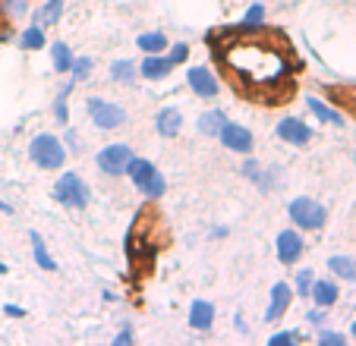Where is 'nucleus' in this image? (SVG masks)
I'll use <instances>...</instances> for the list:
<instances>
[{"label": "nucleus", "mask_w": 356, "mask_h": 346, "mask_svg": "<svg viewBox=\"0 0 356 346\" xmlns=\"http://www.w3.org/2000/svg\"><path fill=\"white\" fill-rule=\"evenodd\" d=\"M328 267H331V274H334V277L356 280V258H350V255H331Z\"/></svg>", "instance_id": "21"}, {"label": "nucleus", "mask_w": 356, "mask_h": 346, "mask_svg": "<svg viewBox=\"0 0 356 346\" xmlns=\"http://www.w3.org/2000/svg\"><path fill=\"white\" fill-rule=\"evenodd\" d=\"M155 129H158V135H164V139H174V135H180V129H183L180 107H161V110L155 113Z\"/></svg>", "instance_id": "14"}, {"label": "nucleus", "mask_w": 356, "mask_h": 346, "mask_svg": "<svg viewBox=\"0 0 356 346\" xmlns=\"http://www.w3.org/2000/svg\"><path fill=\"white\" fill-rule=\"evenodd\" d=\"M70 73H73V82H86L88 76H92V60H88V57H73Z\"/></svg>", "instance_id": "29"}, {"label": "nucleus", "mask_w": 356, "mask_h": 346, "mask_svg": "<svg viewBox=\"0 0 356 346\" xmlns=\"http://www.w3.org/2000/svg\"><path fill=\"white\" fill-rule=\"evenodd\" d=\"M290 302H293V286L284 283V280H277V283L271 286L268 308H265V321H281L284 315H287Z\"/></svg>", "instance_id": "12"}, {"label": "nucleus", "mask_w": 356, "mask_h": 346, "mask_svg": "<svg viewBox=\"0 0 356 346\" xmlns=\"http://www.w3.org/2000/svg\"><path fill=\"white\" fill-rule=\"evenodd\" d=\"M287 214H290V220L296 224V230H322L325 220H328L325 205H318V201L309 199V195H296V199L290 201Z\"/></svg>", "instance_id": "4"}, {"label": "nucleus", "mask_w": 356, "mask_h": 346, "mask_svg": "<svg viewBox=\"0 0 356 346\" xmlns=\"http://www.w3.org/2000/svg\"><path fill=\"white\" fill-rule=\"evenodd\" d=\"M54 201H60L63 208H73V211H82L88 205V186L79 173L67 170L60 180L54 183Z\"/></svg>", "instance_id": "5"}, {"label": "nucleus", "mask_w": 356, "mask_h": 346, "mask_svg": "<svg viewBox=\"0 0 356 346\" xmlns=\"http://www.w3.org/2000/svg\"><path fill=\"white\" fill-rule=\"evenodd\" d=\"M218 57L227 67V76H234L240 88H249V92H275L293 73V63L287 60L284 47L256 35L230 38L227 44H221Z\"/></svg>", "instance_id": "1"}, {"label": "nucleus", "mask_w": 356, "mask_h": 346, "mask_svg": "<svg viewBox=\"0 0 356 346\" xmlns=\"http://www.w3.org/2000/svg\"><path fill=\"white\" fill-rule=\"evenodd\" d=\"M114 343H117V346H123V343H133V331H129V327H127V331H120V333H117V337H114Z\"/></svg>", "instance_id": "35"}, {"label": "nucleus", "mask_w": 356, "mask_h": 346, "mask_svg": "<svg viewBox=\"0 0 356 346\" xmlns=\"http://www.w3.org/2000/svg\"><path fill=\"white\" fill-rule=\"evenodd\" d=\"M29 158L41 170H60L63 160H67V145L54 133H38L29 142Z\"/></svg>", "instance_id": "2"}, {"label": "nucleus", "mask_w": 356, "mask_h": 346, "mask_svg": "<svg viewBox=\"0 0 356 346\" xmlns=\"http://www.w3.org/2000/svg\"><path fill=\"white\" fill-rule=\"evenodd\" d=\"M350 333H353V340H356V321H353V324H350Z\"/></svg>", "instance_id": "39"}, {"label": "nucleus", "mask_w": 356, "mask_h": 346, "mask_svg": "<svg viewBox=\"0 0 356 346\" xmlns=\"http://www.w3.org/2000/svg\"><path fill=\"white\" fill-rule=\"evenodd\" d=\"M7 271H10V267H7V265H3V261H0V274H7Z\"/></svg>", "instance_id": "38"}, {"label": "nucleus", "mask_w": 356, "mask_h": 346, "mask_svg": "<svg viewBox=\"0 0 356 346\" xmlns=\"http://www.w3.org/2000/svg\"><path fill=\"white\" fill-rule=\"evenodd\" d=\"M168 57H170V63H174V67L186 63V60H189V44H183V41H180V44H170V53H168Z\"/></svg>", "instance_id": "31"}, {"label": "nucleus", "mask_w": 356, "mask_h": 346, "mask_svg": "<svg viewBox=\"0 0 356 346\" xmlns=\"http://www.w3.org/2000/svg\"><path fill=\"white\" fill-rule=\"evenodd\" d=\"M127 173H129V180L136 183V189H139L145 199H158V195H164V189H168V183H164L161 170H158L152 160L145 158H129L127 164Z\"/></svg>", "instance_id": "3"}, {"label": "nucleus", "mask_w": 356, "mask_h": 346, "mask_svg": "<svg viewBox=\"0 0 356 346\" xmlns=\"http://www.w3.org/2000/svg\"><path fill=\"white\" fill-rule=\"evenodd\" d=\"M218 139L224 142V148H230V151L236 154H249L252 151V133H249L246 126H240V123H224L221 133H218Z\"/></svg>", "instance_id": "10"}, {"label": "nucleus", "mask_w": 356, "mask_h": 346, "mask_svg": "<svg viewBox=\"0 0 356 346\" xmlns=\"http://www.w3.org/2000/svg\"><path fill=\"white\" fill-rule=\"evenodd\" d=\"M312 283H316V271L312 267H300L296 271V290H293V296H309V290H312Z\"/></svg>", "instance_id": "27"}, {"label": "nucleus", "mask_w": 356, "mask_h": 346, "mask_svg": "<svg viewBox=\"0 0 356 346\" xmlns=\"http://www.w3.org/2000/svg\"><path fill=\"white\" fill-rule=\"evenodd\" d=\"M60 16H63V0H44V3H41V7L35 10L32 19L38 22L41 28H47V26H54V22L60 19Z\"/></svg>", "instance_id": "18"}, {"label": "nucleus", "mask_w": 356, "mask_h": 346, "mask_svg": "<svg viewBox=\"0 0 356 346\" xmlns=\"http://www.w3.org/2000/svg\"><path fill=\"white\" fill-rule=\"evenodd\" d=\"M275 133H277V139H281V142L296 145V148H302V145H309V142H312V129L306 126L300 117H284V120H277Z\"/></svg>", "instance_id": "9"}, {"label": "nucleus", "mask_w": 356, "mask_h": 346, "mask_svg": "<svg viewBox=\"0 0 356 346\" xmlns=\"http://www.w3.org/2000/svg\"><path fill=\"white\" fill-rule=\"evenodd\" d=\"M296 340H300V333H293V331H281V333H271L268 343H271V346H290V343H296Z\"/></svg>", "instance_id": "33"}, {"label": "nucleus", "mask_w": 356, "mask_h": 346, "mask_svg": "<svg viewBox=\"0 0 356 346\" xmlns=\"http://www.w3.org/2000/svg\"><path fill=\"white\" fill-rule=\"evenodd\" d=\"M129 158H133V148L127 145V142H114V145H104L98 151V170L108 173V176H120V173H127V164Z\"/></svg>", "instance_id": "7"}, {"label": "nucleus", "mask_w": 356, "mask_h": 346, "mask_svg": "<svg viewBox=\"0 0 356 346\" xmlns=\"http://www.w3.org/2000/svg\"><path fill=\"white\" fill-rule=\"evenodd\" d=\"M275 246H277L275 252H277V261H281V265H296V261L302 258V252H306V242H302L300 230H281Z\"/></svg>", "instance_id": "8"}, {"label": "nucleus", "mask_w": 356, "mask_h": 346, "mask_svg": "<svg viewBox=\"0 0 356 346\" xmlns=\"http://www.w3.org/2000/svg\"><path fill=\"white\" fill-rule=\"evenodd\" d=\"M0 211H3V214H13V208H10V205H7V201L0 199Z\"/></svg>", "instance_id": "37"}, {"label": "nucleus", "mask_w": 356, "mask_h": 346, "mask_svg": "<svg viewBox=\"0 0 356 346\" xmlns=\"http://www.w3.org/2000/svg\"><path fill=\"white\" fill-rule=\"evenodd\" d=\"M337 296H341V290H337L334 280H318L316 277V283H312V290H309V299L316 302V306L331 308L337 302Z\"/></svg>", "instance_id": "16"}, {"label": "nucleus", "mask_w": 356, "mask_h": 346, "mask_svg": "<svg viewBox=\"0 0 356 346\" xmlns=\"http://www.w3.org/2000/svg\"><path fill=\"white\" fill-rule=\"evenodd\" d=\"M189 324L195 331H211V324H215V306L209 299H195L189 306Z\"/></svg>", "instance_id": "15"}, {"label": "nucleus", "mask_w": 356, "mask_h": 346, "mask_svg": "<svg viewBox=\"0 0 356 346\" xmlns=\"http://www.w3.org/2000/svg\"><path fill=\"white\" fill-rule=\"evenodd\" d=\"M29 240H32V255H35V261H38L41 271H57V261H54V255L47 252L41 233H35V230H32V233H29Z\"/></svg>", "instance_id": "19"}, {"label": "nucleus", "mask_w": 356, "mask_h": 346, "mask_svg": "<svg viewBox=\"0 0 356 346\" xmlns=\"http://www.w3.org/2000/svg\"><path fill=\"white\" fill-rule=\"evenodd\" d=\"M224 123H227L224 110H218V107H215V110H205V113L199 117V133H202V135H218Z\"/></svg>", "instance_id": "23"}, {"label": "nucleus", "mask_w": 356, "mask_h": 346, "mask_svg": "<svg viewBox=\"0 0 356 346\" xmlns=\"http://www.w3.org/2000/svg\"><path fill=\"white\" fill-rule=\"evenodd\" d=\"M306 107L312 110V117L322 123H334V126H343V117L334 110V107H328L322 98H316V94H306Z\"/></svg>", "instance_id": "17"}, {"label": "nucleus", "mask_w": 356, "mask_h": 346, "mask_svg": "<svg viewBox=\"0 0 356 346\" xmlns=\"http://www.w3.org/2000/svg\"><path fill=\"white\" fill-rule=\"evenodd\" d=\"M22 47H26V51H41V47L47 44V38H44V28L38 26V22H32V26L26 28V32H22Z\"/></svg>", "instance_id": "26"}, {"label": "nucleus", "mask_w": 356, "mask_h": 346, "mask_svg": "<svg viewBox=\"0 0 356 346\" xmlns=\"http://www.w3.org/2000/svg\"><path fill=\"white\" fill-rule=\"evenodd\" d=\"M73 85H76V82H67V85H63L60 92L54 94V120L60 123V126H70V110H67V98H70V92H73Z\"/></svg>", "instance_id": "25"}, {"label": "nucleus", "mask_w": 356, "mask_h": 346, "mask_svg": "<svg viewBox=\"0 0 356 346\" xmlns=\"http://www.w3.org/2000/svg\"><path fill=\"white\" fill-rule=\"evenodd\" d=\"M306 321L316 324V327H325V321H328V308H322V306L309 308V312H306Z\"/></svg>", "instance_id": "32"}, {"label": "nucleus", "mask_w": 356, "mask_h": 346, "mask_svg": "<svg viewBox=\"0 0 356 346\" xmlns=\"http://www.w3.org/2000/svg\"><path fill=\"white\" fill-rule=\"evenodd\" d=\"M186 82L189 88H193L199 98H218V92H221V82L215 79V73L205 67H189L186 69Z\"/></svg>", "instance_id": "11"}, {"label": "nucleus", "mask_w": 356, "mask_h": 346, "mask_svg": "<svg viewBox=\"0 0 356 346\" xmlns=\"http://www.w3.org/2000/svg\"><path fill=\"white\" fill-rule=\"evenodd\" d=\"M63 145H67L70 151H79V148H82V145H79V135H76L73 129H67V139H63Z\"/></svg>", "instance_id": "34"}, {"label": "nucleus", "mask_w": 356, "mask_h": 346, "mask_svg": "<svg viewBox=\"0 0 356 346\" xmlns=\"http://www.w3.org/2000/svg\"><path fill=\"white\" fill-rule=\"evenodd\" d=\"M51 63H54V73H70V67H73V51H70V44L54 41V44H51Z\"/></svg>", "instance_id": "22"}, {"label": "nucleus", "mask_w": 356, "mask_h": 346, "mask_svg": "<svg viewBox=\"0 0 356 346\" xmlns=\"http://www.w3.org/2000/svg\"><path fill=\"white\" fill-rule=\"evenodd\" d=\"M86 110H88V120L98 129H120L123 123H127V110L108 98H88Z\"/></svg>", "instance_id": "6"}, {"label": "nucleus", "mask_w": 356, "mask_h": 346, "mask_svg": "<svg viewBox=\"0 0 356 346\" xmlns=\"http://www.w3.org/2000/svg\"><path fill=\"white\" fill-rule=\"evenodd\" d=\"M3 312H7V315H13V318H22V315H26L19 306H7V308H3Z\"/></svg>", "instance_id": "36"}, {"label": "nucleus", "mask_w": 356, "mask_h": 346, "mask_svg": "<svg viewBox=\"0 0 356 346\" xmlns=\"http://www.w3.org/2000/svg\"><path fill=\"white\" fill-rule=\"evenodd\" d=\"M262 19H265V7L256 0V3L246 10V16H243V26H240V28H243V32H249V28H259V26H262Z\"/></svg>", "instance_id": "28"}, {"label": "nucleus", "mask_w": 356, "mask_h": 346, "mask_svg": "<svg viewBox=\"0 0 356 346\" xmlns=\"http://www.w3.org/2000/svg\"><path fill=\"white\" fill-rule=\"evenodd\" d=\"M136 44H139L145 53H164L170 47V41L164 32H142L139 38H136Z\"/></svg>", "instance_id": "20"}, {"label": "nucleus", "mask_w": 356, "mask_h": 346, "mask_svg": "<svg viewBox=\"0 0 356 346\" xmlns=\"http://www.w3.org/2000/svg\"><path fill=\"white\" fill-rule=\"evenodd\" d=\"M136 76H139V67L133 60H114L111 63V79L120 82V85H133Z\"/></svg>", "instance_id": "24"}, {"label": "nucleus", "mask_w": 356, "mask_h": 346, "mask_svg": "<svg viewBox=\"0 0 356 346\" xmlns=\"http://www.w3.org/2000/svg\"><path fill=\"white\" fill-rule=\"evenodd\" d=\"M174 73V63H170L168 53H145V60L139 63V76L148 82H161Z\"/></svg>", "instance_id": "13"}, {"label": "nucleus", "mask_w": 356, "mask_h": 346, "mask_svg": "<svg viewBox=\"0 0 356 346\" xmlns=\"http://www.w3.org/2000/svg\"><path fill=\"white\" fill-rule=\"evenodd\" d=\"M318 343L322 346H343L347 343V337H343V333H337V331H318Z\"/></svg>", "instance_id": "30"}]
</instances>
